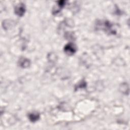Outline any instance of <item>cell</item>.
<instances>
[{
	"instance_id": "obj_1",
	"label": "cell",
	"mask_w": 130,
	"mask_h": 130,
	"mask_svg": "<svg viewBox=\"0 0 130 130\" xmlns=\"http://www.w3.org/2000/svg\"><path fill=\"white\" fill-rule=\"evenodd\" d=\"M102 25H103L102 29L104 30L106 32L109 33V34H115L116 31L114 28L113 27V25L108 21H106L102 23Z\"/></svg>"
},
{
	"instance_id": "obj_5",
	"label": "cell",
	"mask_w": 130,
	"mask_h": 130,
	"mask_svg": "<svg viewBox=\"0 0 130 130\" xmlns=\"http://www.w3.org/2000/svg\"><path fill=\"white\" fill-rule=\"evenodd\" d=\"M28 117L31 122H35L39 119L40 114L37 112H32L28 114Z\"/></svg>"
},
{
	"instance_id": "obj_6",
	"label": "cell",
	"mask_w": 130,
	"mask_h": 130,
	"mask_svg": "<svg viewBox=\"0 0 130 130\" xmlns=\"http://www.w3.org/2000/svg\"><path fill=\"white\" fill-rule=\"evenodd\" d=\"M19 65L23 68H27L30 65V60L26 58H21L19 61Z\"/></svg>"
},
{
	"instance_id": "obj_7",
	"label": "cell",
	"mask_w": 130,
	"mask_h": 130,
	"mask_svg": "<svg viewBox=\"0 0 130 130\" xmlns=\"http://www.w3.org/2000/svg\"><path fill=\"white\" fill-rule=\"evenodd\" d=\"M86 86V83L85 81V80H81L79 83H78V84H77L76 86H75V90H78L79 88H85Z\"/></svg>"
},
{
	"instance_id": "obj_3",
	"label": "cell",
	"mask_w": 130,
	"mask_h": 130,
	"mask_svg": "<svg viewBox=\"0 0 130 130\" xmlns=\"http://www.w3.org/2000/svg\"><path fill=\"white\" fill-rule=\"evenodd\" d=\"M15 13L18 16H22L25 12V6L23 3L17 4L14 8Z\"/></svg>"
},
{
	"instance_id": "obj_2",
	"label": "cell",
	"mask_w": 130,
	"mask_h": 130,
	"mask_svg": "<svg viewBox=\"0 0 130 130\" xmlns=\"http://www.w3.org/2000/svg\"><path fill=\"white\" fill-rule=\"evenodd\" d=\"M63 49L64 52L67 54L69 55H72L76 52L77 47L74 43H69L64 46Z\"/></svg>"
},
{
	"instance_id": "obj_4",
	"label": "cell",
	"mask_w": 130,
	"mask_h": 130,
	"mask_svg": "<svg viewBox=\"0 0 130 130\" xmlns=\"http://www.w3.org/2000/svg\"><path fill=\"white\" fill-rule=\"evenodd\" d=\"M66 3V1H59L57 2V6H55L52 10V13L55 15L57 14L60 12L61 9L65 6Z\"/></svg>"
}]
</instances>
